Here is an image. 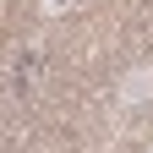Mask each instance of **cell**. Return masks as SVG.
Returning a JSON list of instances; mask_svg holds the SVG:
<instances>
[{
	"mask_svg": "<svg viewBox=\"0 0 153 153\" xmlns=\"http://www.w3.org/2000/svg\"><path fill=\"white\" fill-rule=\"evenodd\" d=\"M71 6H76V0H38V11H44V16H66Z\"/></svg>",
	"mask_w": 153,
	"mask_h": 153,
	"instance_id": "7a4b0ae2",
	"label": "cell"
},
{
	"mask_svg": "<svg viewBox=\"0 0 153 153\" xmlns=\"http://www.w3.org/2000/svg\"><path fill=\"white\" fill-rule=\"evenodd\" d=\"M115 104H120V109H142V104H153V66H148V60L131 66L120 82H115Z\"/></svg>",
	"mask_w": 153,
	"mask_h": 153,
	"instance_id": "6da1fadb",
	"label": "cell"
}]
</instances>
